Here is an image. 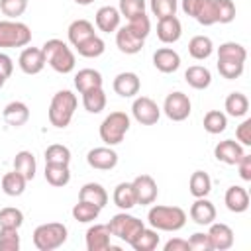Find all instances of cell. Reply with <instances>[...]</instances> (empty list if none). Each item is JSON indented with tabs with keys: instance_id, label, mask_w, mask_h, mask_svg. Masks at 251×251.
<instances>
[{
	"instance_id": "1",
	"label": "cell",
	"mask_w": 251,
	"mask_h": 251,
	"mask_svg": "<svg viewBox=\"0 0 251 251\" xmlns=\"http://www.w3.org/2000/svg\"><path fill=\"white\" fill-rule=\"evenodd\" d=\"M76 104H78V98L73 90H59L53 94L51 98V104H49V110H47V118H49V124L53 127H59V129H65L73 116H75V110H76Z\"/></svg>"
},
{
	"instance_id": "2",
	"label": "cell",
	"mask_w": 251,
	"mask_h": 251,
	"mask_svg": "<svg viewBox=\"0 0 251 251\" xmlns=\"http://www.w3.org/2000/svg\"><path fill=\"white\" fill-rule=\"evenodd\" d=\"M147 222L157 231H178L186 226V212L178 206L155 204L147 212Z\"/></svg>"
},
{
	"instance_id": "3",
	"label": "cell",
	"mask_w": 251,
	"mask_h": 251,
	"mask_svg": "<svg viewBox=\"0 0 251 251\" xmlns=\"http://www.w3.org/2000/svg\"><path fill=\"white\" fill-rule=\"evenodd\" d=\"M41 51L45 55V63L55 71V73H61V75H69L73 73L75 65H76V59H75V53L73 49L63 41V39H47L43 45H41Z\"/></svg>"
},
{
	"instance_id": "4",
	"label": "cell",
	"mask_w": 251,
	"mask_h": 251,
	"mask_svg": "<svg viewBox=\"0 0 251 251\" xmlns=\"http://www.w3.org/2000/svg\"><path fill=\"white\" fill-rule=\"evenodd\" d=\"M69 237V229L65 224L61 222H47V224H41L33 229V245L35 249L39 251H53V249H59Z\"/></svg>"
},
{
	"instance_id": "5",
	"label": "cell",
	"mask_w": 251,
	"mask_h": 251,
	"mask_svg": "<svg viewBox=\"0 0 251 251\" xmlns=\"http://www.w3.org/2000/svg\"><path fill=\"white\" fill-rule=\"evenodd\" d=\"M129 126H131V120L126 112H120V110L110 112L100 124V139L106 145L114 147V145L124 141L126 133L129 131Z\"/></svg>"
},
{
	"instance_id": "6",
	"label": "cell",
	"mask_w": 251,
	"mask_h": 251,
	"mask_svg": "<svg viewBox=\"0 0 251 251\" xmlns=\"http://www.w3.org/2000/svg\"><path fill=\"white\" fill-rule=\"evenodd\" d=\"M31 41V29L27 24L18 20H0V47L14 49L25 47Z\"/></svg>"
},
{
	"instance_id": "7",
	"label": "cell",
	"mask_w": 251,
	"mask_h": 251,
	"mask_svg": "<svg viewBox=\"0 0 251 251\" xmlns=\"http://www.w3.org/2000/svg\"><path fill=\"white\" fill-rule=\"evenodd\" d=\"M108 227L112 231V237H118V239H122V241H126L129 245L135 239V235L145 227V224L139 218H135V216L127 214L126 210H122L120 214L112 216V220L108 222Z\"/></svg>"
},
{
	"instance_id": "8",
	"label": "cell",
	"mask_w": 251,
	"mask_h": 251,
	"mask_svg": "<svg viewBox=\"0 0 251 251\" xmlns=\"http://www.w3.org/2000/svg\"><path fill=\"white\" fill-rule=\"evenodd\" d=\"M163 112L173 122H184L192 112V104H190L188 94H184L180 90L167 94V98L163 102Z\"/></svg>"
},
{
	"instance_id": "9",
	"label": "cell",
	"mask_w": 251,
	"mask_h": 251,
	"mask_svg": "<svg viewBox=\"0 0 251 251\" xmlns=\"http://www.w3.org/2000/svg\"><path fill=\"white\" fill-rule=\"evenodd\" d=\"M131 114L141 126H155L161 118V108L149 96H137L131 104Z\"/></svg>"
},
{
	"instance_id": "10",
	"label": "cell",
	"mask_w": 251,
	"mask_h": 251,
	"mask_svg": "<svg viewBox=\"0 0 251 251\" xmlns=\"http://www.w3.org/2000/svg\"><path fill=\"white\" fill-rule=\"evenodd\" d=\"M131 186H133V192H135V202L139 206H149L157 200L159 188H157V182L151 175H137L131 180Z\"/></svg>"
},
{
	"instance_id": "11",
	"label": "cell",
	"mask_w": 251,
	"mask_h": 251,
	"mask_svg": "<svg viewBox=\"0 0 251 251\" xmlns=\"http://www.w3.org/2000/svg\"><path fill=\"white\" fill-rule=\"evenodd\" d=\"M88 251H108L112 249V231L108 224H94L86 229L84 235Z\"/></svg>"
},
{
	"instance_id": "12",
	"label": "cell",
	"mask_w": 251,
	"mask_h": 251,
	"mask_svg": "<svg viewBox=\"0 0 251 251\" xmlns=\"http://www.w3.org/2000/svg\"><path fill=\"white\" fill-rule=\"evenodd\" d=\"M86 163L90 169H96V171H112L118 165V153L110 145L94 147L86 153Z\"/></svg>"
},
{
	"instance_id": "13",
	"label": "cell",
	"mask_w": 251,
	"mask_h": 251,
	"mask_svg": "<svg viewBox=\"0 0 251 251\" xmlns=\"http://www.w3.org/2000/svg\"><path fill=\"white\" fill-rule=\"evenodd\" d=\"M212 243V251H227L233 245V229L227 224L212 222L210 229L206 231Z\"/></svg>"
},
{
	"instance_id": "14",
	"label": "cell",
	"mask_w": 251,
	"mask_h": 251,
	"mask_svg": "<svg viewBox=\"0 0 251 251\" xmlns=\"http://www.w3.org/2000/svg\"><path fill=\"white\" fill-rule=\"evenodd\" d=\"M18 65L25 75H39L47 63H45V55L41 47H25L20 53Z\"/></svg>"
},
{
	"instance_id": "15",
	"label": "cell",
	"mask_w": 251,
	"mask_h": 251,
	"mask_svg": "<svg viewBox=\"0 0 251 251\" xmlns=\"http://www.w3.org/2000/svg\"><path fill=\"white\" fill-rule=\"evenodd\" d=\"M182 35V24L176 16H167V18H161L157 20V37L161 43H176Z\"/></svg>"
},
{
	"instance_id": "16",
	"label": "cell",
	"mask_w": 251,
	"mask_h": 251,
	"mask_svg": "<svg viewBox=\"0 0 251 251\" xmlns=\"http://www.w3.org/2000/svg\"><path fill=\"white\" fill-rule=\"evenodd\" d=\"M112 88L122 98H133L139 92V88H141V80H139V76L135 73L124 71V73L116 75V78L112 82Z\"/></svg>"
},
{
	"instance_id": "17",
	"label": "cell",
	"mask_w": 251,
	"mask_h": 251,
	"mask_svg": "<svg viewBox=\"0 0 251 251\" xmlns=\"http://www.w3.org/2000/svg\"><path fill=\"white\" fill-rule=\"evenodd\" d=\"M116 45H118V49H120L122 53H126V55H135V53H139V51L143 49L145 39L137 37L127 25H120V27L116 29Z\"/></svg>"
},
{
	"instance_id": "18",
	"label": "cell",
	"mask_w": 251,
	"mask_h": 251,
	"mask_svg": "<svg viewBox=\"0 0 251 251\" xmlns=\"http://www.w3.org/2000/svg\"><path fill=\"white\" fill-rule=\"evenodd\" d=\"M243 145L233 139H224L214 147V157L224 165H237V161L243 157Z\"/></svg>"
},
{
	"instance_id": "19",
	"label": "cell",
	"mask_w": 251,
	"mask_h": 251,
	"mask_svg": "<svg viewBox=\"0 0 251 251\" xmlns=\"http://www.w3.org/2000/svg\"><path fill=\"white\" fill-rule=\"evenodd\" d=\"M153 65L159 73L171 75L175 71H178L180 67V55L173 49V47H161L153 53Z\"/></svg>"
},
{
	"instance_id": "20",
	"label": "cell",
	"mask_w": 251,
	"mask_h": 251,
	"mask_svg": "<svg viewBox=\"0 0 251 251\" xmlns=\"http://www.w3.org/2000/svg\"><path fill=\"white\" fill-rule=\"evenodd\" d=\"M188 216L194 224L198 226H210L216 220V206L204 196V198H196L188 210Z\"/></svg>"
},
{
	"instance_id": "21",
	"label": "cell",
	"mask_w": 251,
	"mask_h": 251,
	"mask_svg": "<svg viewBox=\"0 0 251 251\" xmlns=\"http://www.w3.org/2000/svg\"><path fill=\"white\" fill-rule=\"evenodd\" d=\"M120 22H122V14L116 6H102L96 10V16H94V24L100 31L104 33H112L120 27Z\"/></svg>"
},
{
	"instance_id": "22",
	"label": "cell",
	"mask_w": 251,
	"mask_h": 251,
	"mask_svg": "<svg viewBox=\"0 0 251 251\" xmlns=\"http://www.w3.org/2000/svg\"><path fill=\"white\" fill-rule=\"evenodd\" d=\"M2 118H4V122H6L8 126H12V127H22V126L29 120V108H27V104L22 102V100H12V102H8V104L4 106Z\"/></svg>"
},
{
	"instance_id": "23",
	"label": "cell",
	"mask_w": 251,
	"mask_h": 251,
	"mask_svg": "<svg viewBox=\"0 0 251 251\" xmlns=\"http://www.w3.org/2000/svg\"><path fill=\"white\" fill-rule=\"evenodd\" d=\"M224 202H226V208L233 214H243L247 208H249V192L239 186V184H233L226 190V196H224Z\"/></svg>"
},
{
	"instance_id": "24",
	"label": "cell",
	"mask_w": 251,
	"mask_h": 251,
	"mask_svg": "<svg viewBox=\"0 0 251 251\" xmlns=\"http://www.w3.org/2000/svg\"><path fill=\"white\" fill-rule=\"evenodd\" d=\"M184 80L188 86H192L196 90H206L212 84V73L204 65H192L184 71Z\"/></svg>"
},
{
	"instance_id": "25",
	"label": "cell",
	"mask_w": 251,
	"mask_h": 251,
	"mask_svg": "<svg viewBox=\"0 0 251 251\" xmlns=\"http://www.w3.org/2000/svg\"><path fill=\"white\" fill-rule=\"evenodd\" d=\"M67 35H69V43L73 45V47H76V45H80L82 41H86L88 37H92V35H96V31H94V25L88 22V20H75V22H71V25H69V29H67Z\"/></svg>"
},
{
	"instance_id": "26",
	"label": "cell",
	"mask_w": 251,
	"mask_h": 251,
	"mask_svg": "<svg viewBox=\"0 0 251 251\" xmlns=\"http://www.w3.org/2000/svg\"><path fill=\"white\" fill-rule=\"evenodd\" d=\"M78 200L92 202L98 208H104L108 204V192H106V188L100 182H86L78 190Z\"/></svg>"
},
{
	"instance_id": "27",
	"label": "cell",
	"mask_w": 251,
	"mask_h": 251,
	"mask_svg": "<svg viewBox=\"0 0 251 251\" xmlns=\"http://www.w3.org/2000/svg\"><path fill=\"white\" fill-rule=\"evenodd\" d=\"M102 82H104V78H102L100 71H96V69H80L75 75V88L80 94L86 92V90H90V88L102 86Z\"/></svg>"
},
{
	"instance_id": "28",
	"label": "cell",
	"mask_w": 251,
	"mask_h": 251,
	"mask_svg": "<svg viewBox=\"0 0 251 251\" xmlns=\"http://www.w3.org/2000/svg\"><path fill=\"white\" fill-rule=\"evenodd\" d=\"M224 108H226V116L243 118V116L249 112V98H247L243 92H229V94L226 96Z\"/></svg>"
},
{
	"instance_id": "29",
	"label": "cell",
	"mask_w": 251,
	"mask_h": 251,
	"mask_svg": "<svg viewBox=\"0 0 251 251\" xmlns=\"http://www.w3.org/2000/svg\"><path fill=\"white\" fill-rule=\"evenodd\" d=\"M14 171H18L20 175H24L27 180H31L35 176V171H37V163H35V157L31 151L27 149H22L14 155Z\"/></svg>"
},
{
	"instance_id": "30",
	"label": "cell",
	"mask_w": 251,
	"mask_h": 251,
	"mask_svg": "<svg viewBox=\"0 0 251 251\" xmlns=\"http://www.w3.org/2000/svg\"><path fill=\"white\" fill-rule=\"evenodd\" d=\"M45 180L51 184V186H67L71 182V169L69 165H53V163H45Z\"/></svg>"
},
{
	"instance_id": "31",
	"label": "cell",
	"mask_w": 251,
	"mask_h": 251,
	"mask_svg": "<svg viewBox=\"0 0 251 251\" xmlns=\"http://www.w3.org/2000/svg\"><path fill=\"white\" fill-rule=\"evenodd\" d=\"M214 53V43L208 35H194L188 41V55L196 61H206Z\"/></svg>"
},
{
	"instance_id": "32",
	"label": "cell",
	"mask_w": 251,
	"mask_h": 251,
	"mask_svg": "<svg viewBox=\"0 0 251 251\" xmlns=\"http://www.w3.org/2000/svg\"><path fill=\"white\" fill-rule=\"evenodd\" d=\"M212 190V178L208 173L204 171H194L190 175V180H188V192L194 196V198H204L208 196Z\"/></svg>"
},
{
	"instance_id": "33",
	"label": "cell",
	"mask_w": 251,
	"mask_h": 251,
	"mask_svg": "<svg viewBox=\"0 0 251 251\" xmlns=\"http://www.w3.org/2000/svg\"><path fill=\"white\" fill-rule=\"evenodd\" d=\"M112 200H114V204H116L120 210H126V212L131 210L133 206H137V202H135V192H133L131 182H120V184L114 188Z\"/></svg>"
},
{
	"instance_id": "34",
	"label": "cell",
	"mask_w": 251,
	"mask_h": 251,
	"mask_svg": "<svg viewBox=\"0 0 251 251\" xmlns=\"http://www.w3.org/2000/svg\"><path fill=\"white\" fill-rule=\"evenodd\" d=\"M82 106L88 114H100L106 108V92L102 86L82 92Z\"/></svg>"
},
{
	"instance_id": "35",
	"label": "cell",
	"mask_w": 251,
	"mask_h": 251,
	"mask_svg": "<svg viewBox=\"0 0 251 251\" xmlns=\"http://www.w3.org/2000/svg\"><path fill=\"white\" fill-rule=\"evenodd\" d=\"M25 184H27V178L18 171H10L2 176V192L8 196H22L25 192Z\"/></svg>"
},
{
	"instance_id": "36",
	"label": "cell",
	"mask_w": 251,
	"mask_h": 251,
	"mask_svg": "<svg viewBox=\"0 0 251 251\" xmlns=\"http://www.w3.org/2000/svg\"><path fill=\"white\" fill-rule=\"evenodd\" d=\"M159 241H161V237H159L157 229H153V227H143V229L135 235V239H133L129 245H131L133 251H153V249H157Z\"/></svg>"
},
{
	"instance_id": "37",
	"label": "cell",
	"mask_w": 251,
	"mask_h": 251,
	"mask_svg": "<svg viewBox=\"0 0 251 251\" xmlns=\"http://www.w3.org/2000/svg\"><path fill=\"white\" fill-rule=\"evenodd\" d=\"M202 126H204V129L210 135H218V133L226 131V127H227V116L222 110H210V112L204 114Z\"/></svg>"
},
{
	"instance_id": "38",
	"label": "cell",
	"mask_w": 251,
	"mask_h": 251,
	"mask_svg": "<svg viewBox=\"0 0 251 251\" xmlns=\"http://www.w3.org/2000/svg\"><path fill=\"white\" fill-rule=\"evenodd\" d=\"M75 49H76V53H78L80 57H84V59H96V57H100V55L106 51V43H104L102 37L92 35V37H88L86 41H82L80 45H76Z\"/></svg>"
},
{
	"instance_id": "39",
	"label": "cell",
	"mask_w": 251,
	"mask_h": 251,
	"mask_svg": "<svg viewBox=\"0 0 251 251\" xmlns=\"http://www.w3.org/2000/svg\"><path fill=\"white\" fill-rule=\"evenodd\" d=\"M100 210H102V208H98V206L92 204V202L78 200V202L73 206V218H75L76 222H80V224H90V222L98 220Z\"/></svg>"
},
{
	"instance_id": "40",
	"label": "cell",
	"mask_w": 251,
	"mask_h": 251,
	"mask_svg": "<svg viewBox=\"0 0 251 251\" xmlns=\"http://www.w3.org/2000/svg\"><path fill=\"white\" fill-rule=\"evenodd\" d=\"M218 59H224V61H237V63H245L247 59V51L241 43H235V41H226L218 47Z\"/></svg>"
},
{
	"instance_id": "41",
	"label": "cell",
	"mask_w": 251,
	"mask_h": 251,
	"mask_svg": "<svg viewBox=\"0 0 251 251\" xmlns=\"http://www.w3.org/2000/svg\"><path fill=\"white\" fill-rule=\"evenodd\" d=\"M45 163H53V165H69L71 163V149L63 143H53L45 149L43 153Z\"/></svg>"
},
{
	"instance_id": "42",
	"label": "cell",
	"mask_w": 251,
	"mask_h": 251,
	"mask_svg": "<svg viewBox=\"0 0 251 251\" xmlns=\"http://www.w3.org/2000/svg\"><path fill=\"white\" fill-rule=\"evenodd\" d=\"M194 20L200 25H214L218 24V12H216V0H200V6L196 10Z\"/></svg>"
},
{
	"instance_id": "43",
	"label": "cell",
	"mask_w": 251,
	"mask_h": 251,
	"mask_svg": "<svg viewBox=\"0 0 251 251\" xmlns=\"http://www.w3.org/2000/svg\"><path fill=\"white\" fill-rule=\"evenodd\" d=\"M24 224V212L14 206H6L0 210V227H16L20 229Z\"/></svg>"
},
{
	"instance_id": "44",
	"label": "cell",
	"mask_w": 251,
	"mask_h": 251,
	"mask_svg": "<svg viewBox=\"0 0 251 251\" xmlns=\"http://www.w3.org/2000/svg\"><path fill=\"white\" fill-rule=\"evenodd\" d=\"M149 8H151V14L157 16V20L167 16H176L178 0H149Z\"/></svg>"
},
{
	"instance_id": "45",
	"label": "cell",
	"mask_w": 251,
	"mask_h": 251,
	"mask_svg": "<svg viewBox=\"0 0 251 251\" xmlns=\"http://www.w3.org/2000/svg\"><path fill=\"white\" fill-rule=\"evenodd\" d=\"M0 251H20V233L16 227H0Z\"/></svg>"
},
{
	"instance_id": "46",
	"label": "cell",
	"mask_w": 251,
	"mask_h": 251,
	"mask_svg": "<svg viewBox=\"0 0 251 251\" xmlns=\"http://www.w3.org/2000/svg\"><path fill=\"white\" fill-rule=\"evenodd\" d=\"M243 69H245V63H237V61H224V59H218V73L227 78V80H235L243 75Z\"/></svg>"
},
{
	"instance_id": "47",
	"label": "cell",
	"mask_w": 251,
	"mask_h": 251,
	"mask_svg": "<svg viewBox=\"0 0 251 251\" xmlns=\"http://www.w3.org/2000/svg\"><path fill=\"white\" fill-rule=\"evenodd\" d=\"M0 10L8 20H18L27 10V0H0Z\"/></svg>"
},
{
	"instance_id": "48",
	"label": "cell",
	"mask_w": 251,
	"mask_h": 251,
	"mask_svg": "<svg viewBox=\"0 0 251 251\" xmlns=\"http://www.w3.org/2000/svg\"><path fill=\"white\" fill-rule=\"evenodd\" d=\"M127 27H129L137 37L145 39V37L149 35V31H151V20H149V16L143 12V14H139V16H133L131 20H127Z\"/></svg>"
},
{
	"instance_id": "49",
	"label": "cell",
	"mask_w": 251,
	"mask_h": 251,
	"mask_svg": "<svg viewBox=\"0 0 251 251\" xmlns=\"http://www.w3.org/2000/svg\"><path fill=\"white\" fill-rule=\"evenodd\" d=\"M218 24H231L235 20V4L233 0H216Z\"/></svg>"
},
{
	"instance_id": "50",
	"label": "cell",
	"mask_w": 251,
	"mask_h": 251,
	"mask_svg": "<svg viewBox=\"0 0 251 251\" xmlns=\"http://www.w3.org/2000/svg\"><path fill=\"white\" fill-rule=\"evenodd\" d=\"M118 10L126 20H131L133 16H139L145 12V0H120Z\"/></svg>"
},
{
	"instance_id": "51",
	"label": "cell",
	"mask_w": 251,
	"mask_h": 251,
	"mask_svg": "<svg viewBox=\"0 0 251 251\" xmlns=\"http://www.w3.org/2000/svg\"><path fill=\"white\" fill-rule=\"evenodd\" d=\"M188 245H190V251H212L210 237H208V233H204V231L192 233L190 239H188Z\"/></svg>"
},
{
	"instance_id": "52",
	"label": "cell",
	"mask_w": 251,
	"mask_h": 251,
	"mask_svg": "<svg viewBox=\"0 0 251 251\" xmlns=\"http://www.w3.org/2000/svg\"><path fill=\"white\" fill-rule=\"evenodd\" d=\"M235 139L241 145H251V120H243L237 127H235Z\"/></svg>"
},
{
	"instance_id": "53",
	"label": "cell",
	"mask_w": 251,
	"mask_h": 251,
	"mask_svg": "<svg viewBox=\"0 0 251 251\" xmlns=\"http://www.w3.org/2000/svg\"><path fill=\"white\" fill-rule=\"evenodd\" d=\"M237 171H239V176L245 180V182H249L251 180V155H247V153H243V157L237 161Z\"/></svg>"
},
{
	"instance_id": "54",
	"label": "cell",
	"mask_w": 251,
	"mask_h": 251,
	"mask_svg": "<svg viewBox=\"0 0 251 251\" xmlns=\"http://www.w3.org/2000/svg\"><path fill=\"white\" fill-rule=\"evenodd\" d=\"M165 251H190L188 239H180V237H173L163 245Z\"/></svg>"
},
{
	"instance_id": "55",
	"label": "cell",
	"mask_w": 251,
	"mask_h": 251,
	"mask_svg": "<svg viewBox=\"0 0 251 251\" xmlns=\"http://www.w3.org/2000/svg\"><path fill=\"white\" fill-rule=\"evenodd\" d=\"M12 71H14V63H12V59H10L6 53H0V75H4L6 78H10Z\"/></svg>"
},
{
	"instance_id": "56",
	"label": "cell",
	"mask_w": 251,
	"mask_h": 251,
	"mask_svg": "<svg viewBox=\"0 0 251 251\" xmlns=\"http://www.w3.org/2000/svg\"><path fill=\"white\" fill-rule=\"evenodd\" d=\"M198 6H200V0H180V8H182V12H184L186 16H190V18L196 16Z\"/></svg>"
},
{
	"instance_id": "57",
	"label": "cell",
	"mask_w": 251,
	"mask_h": 251,
	"mask_svg": "<svg viewBox=\"0 0 251 251\" xmlns=\"http://www.w3.org/2000/svg\"><path fill=\"white\" fill-rule=\"evenodd\" d=\"M94 0H75V4H78V6H88V4H92Z\"/></svg>"
},
{
	"instance_id": "58",
	"label": "cell",
	"mask_w": 251,
	"mask_h": 251,
	"mask_svg": "<svg viewBox=\"0 0 251 251\" xmlns=\"http://www.w3.org/2000/svg\"><path fill=\"white\" fill-rule=\"evenodd\" d=\"M4 84H6V76H4V75H0V88H2Z\"/></svg>"
}]
</instances>
